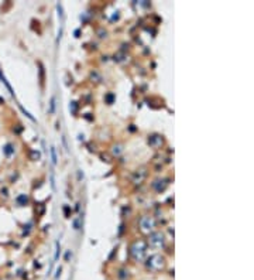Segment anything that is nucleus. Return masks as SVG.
<instances>
[{"instance_id": "obj_1", "label": "nucleus", "mask_w": 254, "mask_h": 280, "mask_svg": "<svg viewBox=\"0 0 254 280\" xmlns=\"http://www.w3.org/2000/svg\"><path fill=\"white\" fill-rule=\"evenodd\" d=\"M145 249H147L145 242H144V240H137V242H134V245L131 246V255H133L134 259L141 260L144 257V255H145Z\"/></svg>"}, {"instance_id": "obj_2", "label": "nucleus", "mask_w": 254, "mask_h": 280, "mask_svg": "<svg viewBox=\"0 0 254 280\" xmlns=\"http://www.w3.org/2000/svg\"><path fill=\"white\" fill-rule=\"evenodd\" d=\"M164 265H165L164 257L160 256V255H154V256H151L150 260H148V266L153 267V269H155V270L162 269V267H164Z\"/></svg>"}, {"instance_id": "obj_3", "label": "nucleus", "mask_w": 254, "mask_h": 280, "mask_svg": "<svg viewBox=\"0 0 254 280\" xmlns=\"http://www.w3.org/2000/svg\"><path fill=\"white\" fill-rule=\"evenodd\" d=\"M162 244H164V236H162V233L154 232L150 235V245H153V246H161Z\"/></svg>"}, {"instance_id": "obj_4", "label": "nucleus", "mask_w": 254, "mask_h": 280, "mask_svg": "<svg viewBox=\"0 0 254 280\" xmlns=\"http://www.w3.org/2000/svg\"><path fill=\"white\" fill-rule=\"evenodd\" d=\"M140 227L143 228L144 231H151L154 227H155V221L150 217H144V218H141V221H140Z\"/></svg>"}, {"instance_id": "obj_5", "label": "nucleus", "mask_w": 254, "mask_h": 280, "mask_svg": "<svg viewBox=\"0 0 254 280\" xmlns=\"http://www.w3.org/2000/svg\"><path fill=\"white\" fill-rule=\"evenodd\" d=\"M148 143H150V146H153V147H158V146L162 144V139H161V136L154 134V136H151L150 139H148Z\"/></svg>"}, {"instance_id": "obj_6", "label": "nucleus", "mask_w": 254, "mask_h": 280, "mask_svg": "<svg viewBox=\"0 0 254 280\" xmlns=\"http://www.w3.org/2000/svg\"><path fill=\"white\" fill-rule=\"evenodd\" d=\"M13 151H14V149H13V146H11L10 143H9V144H6V146H4V149H3V153H4V156L10 157L11 154H13Z\"/></svg>"}, {"instance_id": "obj_7", "label": "nucleus", "mask_w": 254, "mask_h": 280, "mask_svg": "<svg viewBox=\"0 0 254 280\" xmlns=\"http://www.w3.org/2000/svg\"><path fill=\"white\" fill-rule=\"evenodd\" d=\"M27 201H28L27 195H20V197H17V204H18V205H26Z\"/></svg>"}, {"instance_id": "obj_8", "label": "nucleus", "mask_w": 254, "mask_h": 280, "mask_svg": "<svg viewBox=\"0 0 254 280\" xmlns=\"http://www.w3.org/2000/svg\"><path fill=\"white\" fill-rule=\"evenodd\" d=\"M0 81H2V82H3V83H4V85H6V87H7V89L10 91V93H11V95H14V92H13V89H11V87H10V85H9V83H7L6 78H4V77H3V75H2V72H0Z\"/></svg>"}, {"instance_id": "obj_9", "label": "nucleus", "mask_w": 254, "mask_h": 280, "mask_svg": "<svg viewBox=\"0 0 254 280\" xmlns=\"http://www.w3.org/2000/svg\"><path fill=\"white\" fill-rule=\"evenodd\" d=\"M51 156H52V163L57 164V151H55V147H51Z\"/></svg>"}, {"instance_id": "obj_10", "label": "nucleus", "mask_w": 254, "mask_h": 280, "mask_svg": "<svg viewBox=\"0 0 254 280\" xmlns=\"http://www.w3.org/2000/svg\"><path fill=\"white\" fill-rule=\"evenodd\" d=\"M106 100H107V104H113V100H114V95H113V93H107V95H106Z\"/></svg>"}, {"instance_id": "obj_11", "label": "nucleus", "mask_w": 254, "mask_h": 280, "mask_svg": "<svg viewBox=\"0 0 254 280\" xmlns=\"http://www.w3.org/2000/svg\"><path fill=\"white\" fill-rule=\"evenodd\" d=\"M54 109H55V98H52V99H51V108H50V112H51V113H54Z\"/></svg>"}, {"instance_id": "obj_12", "label": "nucleus", "mask_w": 254, "mask_h": 280, "mask_svg": "<svg viewBox=\"0 0 254 280\" xmlns=\"http://www.w3.org/2000/svg\"><path fill=\"white\" fill-rule=\"evenodd\" d=\"M31 157H33V160H38V159H40V153H38V151H33V153H31Z\"/></svg>"}, {"instance_id": "obj_13", "label": "nucleus", "mask_w": 254, "mask_h": 280, "mask_svg": "<svg viewBox=\"0 0 254 280\" xmlns=\"http://www.w3.org/2000/svg\"><path fill=\"white\" fill-rule=\"evenodd\" d=\"M76 108H78V105H76V102H72V104H71V106H69V109L72 110V112H76Z\"/></svg>"}, {"instance_id": "obj_14", "label": "nucleus", "mask_w": 254, "mask_h": 280, "mask_svg": "<svg viewBox=\"0 0 254 280\" xmlns=\"http://www.w3.org/2000/svg\"><path fill=\"white\" fill-rule=\"evenodd\" d=\"M120 151H121V147H120V146L114 147V150H113V153H114V154H119V153H120Z\"/></svg>"}, {"instance_id": "obj_15", "label": "nucleus", "mask_w": 254, "mask_h": 280, "mask_svg": "<svg viewBox=\"0 0 254 280\" xmlns=\"http://www.w3.org/2000/svg\"><path fill=\"white\" fill-rule=\"evenodd\" d=\"M74 228H75V229H79V221H78V219L74 221Z\"/></svg>"}, {"instance_id": "obj_16", "label": "nucleus", "mask_w": 254, "mask_h": 280, "mask_svg": "<svg viewBox=\"0 0 254 280\" xmlns=\"http://www.w3.org/2000/svg\"><path fill=\"white\" fill-rule=\"evenodd\" d=\"M0 104H3V99H0Z\"/></svg>"}]
</instances>
